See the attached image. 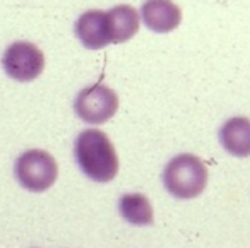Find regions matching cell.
I'll return each instance as SVG.
<instances>
[{"mask_svg": "<svg viewBox=\"0 0 250 248\" xmlns=\"http://www.w3.org/2000/svg\"><path fill=\"white\" fill-rule=\"evenodd\" d=\"M141 18L154 33H171L182 22V11L171 0H147L141 7Z\"/></svg>", "mask_w": 250, "mask_h": 248, "instance_id": "obj_7", "label": "cell"}, {"mask_svg": "<svg viewBox=\"0 0 250 248\" xmlns=\"http://www.w3.org/2000/svg\"><path fill=\"white\" fill-rule=\"evenodd\" d=\"M163 183L177 199H195L208 185V168L197 156L178 154L165 168Z\"/></svg>", "mask_w": 250, "mask_h": 248, "instance_id": "obj_2", "label": "cell"}, {"mask_svg": "<svg viewBox=\"0 0 250 248\" xmlns=\"http://www.w3.org/2000/svg\"><path fill=\"white\" fill-rule=\"evenodd\" d=\"M77 117L86 124L100 125L108 122L118 110V96L104 84H94L83 89L74 103Z\"/></svg>", "mask_w": 250, "mask_h": 248, "instance_id": "obj_4", "label": "cell"}, {"mask_svg": "<svg viewBox=\"0 0 250 248\" xmlns=\"http://www.w3.org/2000/svg\"><path fill=\"white\" fill-rule=\"evenodd\" d=\"M2 65L11 79L29 83L40 77L45 69V55L36 45L29 41H16L5 50Z\"/></svg>", "mask_w": 250, "mask_h": 248, "instance_id": "obj_5", "label": "cell"}, {"mask_svg": "<svg viewBox=\"0 0 250 248\" xmlns=\"http://www.w3.org/2000/svg\"><path fill=\"white\" fill-rule=\"evenodd\" d=\"M219 141L223 147L233 156H250V120L245 117L229 118L219 130Z\"/></svg>", "mask_w": 250, "mask_h": 248, "instance_id": "obj_8", "label": "cell"}, {"mask_svg": "<svg viewBox=\"0 0 250 248\" xmlns=\"http://www.w3.org/2000/svg\"><path fill=\"white\" fill-rule=\"evenodd\" d=\"M76 36L87 50H101L111 45V28L108 12L104 11H87L77 19L74 26Z\"/></svg>", "mask_w": 250, "mask_h": 248, "instance_id": "obj_6", "label": "cell"}, {"mask_svg": "<svg viewBox=\"0 0 250 248\" xmlns=\"http://www.w3.org/2000/svg\"><path fill=\"white\" fill-rule=\"evenodd\" d=\"M76 159L87 178L106 183L118 173V156L113 142L103 130L87 128L81 132L76 141Z\"/></svg>", "mask_w": 250, "mask_h": 248, "instance_id": "obj_1", "label": "cell"}, {"mask_svg": "<svg viewBox=\"0 0 250 248\" xmlns=\"http://www.w3.org/2000/svg\"><path fill=\"white\" fill-rule=\"evenodd\" d=\"M59 176V166L50 152L31 149L22 152L16 161V178L29 192H45Z\"/></svg>", "mask_w": 250, "mask_h": 248, "instance_id": "obj_3", "label": "cell"}, {"mask_svg": "<svg viewBox=\"0 0 250 248\" xmlns=\"http://www.w3.org/2000/svg\"><path fill=\"white\" fill-rule=\"evenodd\" d=\"M118 209L122 217L130 224L149 226L154 223L153 206L144 193H125L118 202Z\"/></svg>", "mask_w": 250, "mask_h": 248, "instance_id": "obj_10", "label": "cell"}, {"mask_svg": "<svg viewBox=\"0 0 250 248\" xmlns=\"http://www.w3.org/2000/svg\"><path fill=\"white\" fill-rule=\"evenodd\" d=\"M139 12L132 5H117V7L108 11L111 28V40L115 45L129 41L130 38L137 35L139 31Z\"/></svg>", "mask_w": 250, "mask_h": 248, "instance_id": "obj_9", "label": "cell"}]
</instances>
